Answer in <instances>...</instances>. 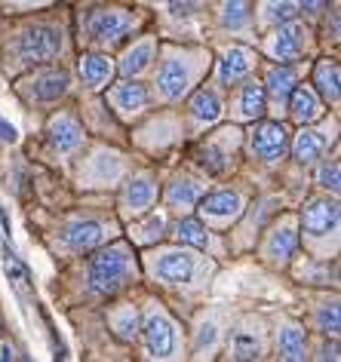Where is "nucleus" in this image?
Returning <instances> with one entry per match:
<instances>
[{
  "instance_id": "nucleus-21",
  "label": "nucleus",
  "mask_w": 341,
  "mask_h": 362,
  "mask_svg": "<svg viewBox=\"0 0 341 362\" xmlns=\"http://www.w3.org/2000/svg\"><path fill=\"white\" fill-rule=\"evenodd\" d=\"M231 353H234L237 362H258V356H262V338L255 332L240 329L234 334V341H231Z\"/></svg>"
},
{
  "instance_id": "nucleus-1",
  "label": "nucleus",
  "mask_w": 341,
  "mask_h": 362,
  "mask_svg": "<svg viewBox=\"0 0 341 362\" xmlns=\"http://www.w3.org/2000/svg\"><path fill=\"white\" fill-rule=\"evenodd\" d=\"M132 276V252L127 243H114L89 261V288L98 295H114Z\"/></svg>"
},
{
  "instance_id": "nucleus-35",
  "label": "nucleus",
  "mask_w": 341,
  "mask_h": 362,
  "mask_svg": "<svg viewBox=\"0 0 341 362\" xmlns=\"http://www.w3.org/2000/svg\"><path fill=\"white\" fill-rule=\"evenodd\" d=\"M320 185H323V187H329L332 194L338 191V163H329V166H323V169H320Z\"/></svg>"
},
{
  "instance_id": "nucleus-28",
  "label": "nucleus",
  "mask_w": 341,
  "mask_h": 362,
  "mask_svg": "<svg viewBox=\"0 0 341 362\" xmlns=\"http://www.w3.org/2000/svg\"><path fill=\"white\" fill-rule=\"evenodd\" d=\"M317 86L329 102H338V65L332 62H320L317 65Z\"/></svg>"
},
{
  "instance_id": "nucleus-19",
  "label": "nucleus",
  "mask_w": 341,
  "mask_h": 362,
  "mask_svg": "<svg viewBox=\"0 0 341 362\" xmlns=\"http://www.w3.org/2000/svg\"><path fill=\"white\" fill-rule=\"evenodd\" d=\"M295 249H299V233H295L292 224L277 228L271 243H267V252H271V258H277V261H289L295 255Z\"/></svg>"
},
{
  "instance_id": "nucleus-23",
  "label": "nucleus",
  "mask_w": 341,
  "mask_h": 362,
  "mask_svg": "<svg viewBox=\"0 0 341 362\" xmlns=\"http://www.w3.org/2000/svg\"><path fill=\"white\" fill-rule=\"evenodd\" d=\"M200 197H203V185H197V181H191V178L173 181V185H169V191H166L169 206H194Z\"/></svg>"
},
{
  "instance_id": "nucleus-2",
  "label": "nucleus",
  "mask_w": 341,
  "mask_h": 362,
  "mask_svg": "<svg viewBox=\"0 0 341 362\" xmlns=\"http://www.w3.org/2000/svg\"><path fill=\"white\" fill-rule=\"evenodd\" d=\"M151 274L163 283H191L197 274V261L191 252L182 249H166L151 258Z\"/></svg>"
},
{
  "instance_id": "nucleus-31",
  "label": "nucleus",
  "mask_w": 341,
  "mask_h": 362,
  "mask_svg": "<svg viewBox=\"0 0 341 362\" xmlns=\"http://www.w3.org/2000/svg\"><path fill=\"white\" fill-rule=\"evenodd\" d=\"M299 10H301L299 4H267L265 16H267V19H274V22H286V19H292Z\"/></svg>"
},
{
  "instance_id": "nucleus-41",
  "label": "nucleus",
  "mask_w": 341,
  "mask_h": 362,
  "mask_svg": "<svg viewBox=\"0 0 341 362\" xmlns=\"http://www.w3.org/2000/svg\"><path fill=\"white\" fill-rule=\"evenodd\" d=\"M22 362H34V359H31V356H25V359H22Z\"/></svg>"
},
{
  "instance_id": "nucleus-32",
  "label": "nucleus",
  "mask_w": 341,
  "mask_h": 362,
  "mask_svg": "<svg viewBox=\"0 0 341 362\" xmlns=\"http://www.w3.org/2000/svg\"><path fill=\"white\" fill-rule=\"evenodd\" d=\"M4 264H6V274H10V279H13V283L19 286V288L28 283V270H25V264H19V261H16V255H6Z\"/></svg>"
},
{
  "instance_id": "nucleus-9",
  "label": "nucleus",
  "mask_w": 341,
  "mask_h": 362,
  "mask_svg": "<svg viewBox=\"0 0 341 362\" xmlns=\"http://www.w3.org/2000/svg\"><path fill=\"white\" fill-rule=\"evenodd\" d=\"M243 209V197L237 191H219V194H209L206 200L200 203V212L203 218H215V221H228Z\"/></svg>"
},
{
  "instance_id": "nucleus-15",
  "label": "nucleus",
  "mask_w": 341,
  "mask_h": 362,
  "mask_svg": "<svg viewBox=\"0 0 341 362\" xmlns=\"http://www.w3.org/2000/svg\"><path fill=\"white\" fill-rule=\"evenodd\" d=\"M111 74H114L111 59L96 56V52H89V56L80 59V77H83V83H89L93 89H102L108 80H111Z\"/></svg>"
},
{
  "instance_id": "nucleus-10",
  "label": "nucleus",
  "mask_w": 341,
  "mask_h": 362,
  "mask_svg": "<svg viewBox=\"0 0 341 362\" xmlns=\"http://www.w3.org/2000/svg\"><path fill=\"white\" fill-rule=\"evenodd\" d=\"M249 71H253V52L246 47H231L219 65V80L224 86H231V83H237V80H243Z\"/></svg>"
},
{
  "instance_id": "nucleus-6",
  "label": "nucleus",
  "mask_w": 341,
  "mask_h": 362,
  "mask_svg": "<svg viewBox=\"0 0 341 362\" xmlns=\"http://www.w3.org/2000/svg\"><path fill=\"white\" fill-rule=\"evenodd\" d=\"M286 144H289V135H286V126L283 123H262V126H255V132H253V151L262 160L274 163L277 157H283Z\"/></svg>"
},
{
  "instance_id": "nucleus-39",
  "label": "nucleus",
  "mask_w": 341,
  "mask_h": 362,
  "mask_svg": "<svg viewBox=\"0 0 341 362\" xmlns=\"http://www.w3.org/2000/svg\"><path fill=\"white\" fill-rule=\"evenodd\" d=\"M320 362H338V347L335 344H329V347H323V356Z\"/></svg>"
},
{
  "instance_id": "nucleus-36",
  "label": "nucleus",
  "mask_w": 341,
  "mask_h": 362,
  "mask_svg": "<svg viewBox=\"0 0 341 362\" xmlns=\"http://www.w3.org/2000/svg\"><path fill=\"white\" fill-rule=\"evenodd\" d=\"M215 334H219V332H215V325H212V322H206L203 329L197 332V350H200V353H203V350H212Z\"/></svg>"
},
{
  "instance_id": "nucleus-27",
  "label": "nucleus",
  "mask_w": 341,
  "mask_h": 362,
  "mask_svg": "<svg viewBox=\"0 0 341 362\" xmlns=\"http://www.w3.org/2000/svg\"><path fill=\"white\" fill-rule=\"evenodd\" d=\"M265 107H267L265 89L258 86V83H249V86L243 89V95H240V114H243L246 120H255V117L265 114Z\"/></svg>"
},
{
  "instance_id": "nucleus-16",
  "label": "nucleus",
  "mask_w": 341,
  "mask_h": 362,
  "mask_svg": "<svg viewBox=\"0 0 341 362\" xmlns=\"http://www.w3.org/2000/svg\"><path fill=\"white\" fill-rule=\"evenodd\" d=\"M323 114V105H320V98L313 89L308 86H295V93H292V117H295V123H313L317 117Z\"/></svg>"
},
{
  "instance_id": "nucleus-37",
  "label": "nucleus",
  "mask_w": 341,
  "mask_h": 362,
  "mask_svg": "<svg viewBox=\"0 0 341 362\" xmlns=\"http://www.w3.org/2000/svg\"><path fill=\"white\" fill-rule=\"evenodd\" d=\"M16 139H19V132H16V126L13 123H6L4 120V117H0V141H16Z\"/></svg>"
},
{
  "instance_id": "nucleus-34",
  "label": "nucleus",
  "mask_w": 341,
  "mask_h": 362,
  "mask_svg": "<svg viewBox=\"0 0 341 362\" xmlns=\"http://www.w3.org/2000/svg\"><path fill=\"white\" fill-rule=\"evenodd\" d=\"M200 163H203V166H209L212 172H221V169H224L221 151H219V148H212V144H206V148L200 151Z\"/></svg>"
},
{
  "instance_id": "nucleus-24",
  "label": "nucleus",
  "mask_w": 341,
  "mask_h": 362,
  "mask_svg": "<svg viewBox=\"0 0 341 362\" xmlns=\"http://www.w3.org/2000/svg\"><path fill=\"white\" fill-rule=\"evenodd\" d=\"M267 93H271L274 102H286L295 93V71L292 68H274L267 74Z\"/></svg>"
},
{
  "instance_id": "nucleus-18",
  "label": "nucleus",
  "mask_w": 341,
  "mask_h": 362,
  "mask_svg": "<svg viewBox=\"0 0 341 362\" xmlns=\"http://www.w3.org/2000/svg\"><path fill=\"white\" fill-rule=\"evenodd\" d=\"M187 68L182 65V62H166L163 71H160L157 83H160V93H163L166 98H178L187 89Z\"/></svg>"
},
{
  "instance_id": "nucleus-5",
  "label": "nucleus",
  "mask_w": 341,
  "mask_h": 362,
  "mask_svg": "<svg viewBox=\"0 0 341 362\" xmlns=\"http://www.w3.org/2000/svg\"><path fill=\"white\" fill-rule=\"evenodd\" d=\"M129 28H132V16L123 10H98L89 19V34L98 43H108V47L120 43L129 34Z\"/></svg>"
},
{
  "instance_id": "nucleus-12",
  "label": "nucleus",
  "mask_w": 341,
  "mask_h": 362,
  "mask_svg": "<svg viewBox=\"0 0 341 362\" xmlns=\"http://www.w3.org/2000/svg\"><path fill=\"white\" fill-rule=\"evenodd\" d=\"M111 102L120 114H139L148 105V89L141 83H117L111 89Z\"/></svg>"
},
{
  "instance_id": "nucleus-26",
  "label": "nucleus",
  "mask_w": 341,
  "mask_h": 362,
  "mask_svg": "<svg viewBox=\"0 0 341 362\" xmlns=\"http://www.w3.org/2000/svg\"><path fill=\"white\" fill-rule=\"evenodd\" d=\"M191 114L197 117L200 123H215L221 117V102L215 98L212 93H197L194 98H191Z\"/></svg>"
},
{
  "instance_id": "nucleus-11",
  "label": "nucleus",
  "mask_w": 341,
  "mask_h": 362,
  "mask_svg": "<svg viewBox=\"0 0 341 362\" xmlns=\"http://www.w3.org/2000/svg\"><path fill=\"white\" fill-rule=\"evenodd\" d=\"M102 240H105V224L102 221H93V218L74 221V224H68V230H65V243L74 252H86V249L98 246Z\"/></svg>"
},
{
  "instance_id": "nucleus-13",
  "label": "nucleus",
  "mask_w": 341,
  "mask_h": 362,
  "mask_svg": "<svg viewBox=\"0 0 341 362\" xmlns=\"http://www.w3.org/2000/svg\"><path fill=\"white\" fill-rule=\"evenodd\" d=\"M68 83H71V80H68L65 71H47V74H40V77L31 83L28 95L40 98V102H56L59 95L68 93Z\"/></svg>"
},
{
  "instance_id": "nucleus-14",
  "label": "nucleus",
  "mask_w": 341,
  "mask_h": 362,
  "mask_svg": "<svg viewBox=\"0 0 341 362\" xmlns=\"http://www.w3.org/2000/svg\"><path fill=\"white\" fill-rule=\"evenodd\" d=\"M50 139L59 151H74L80 144V139H83V129H80V123L74 120V117L62 114L50 123Z\"/></svg>"
},
{
  "instance_id": "nucleus-33",
  "label": "nucleus",
  "mask_w": 341,
  "mask_h": 362,
  "mask_svg": "<svg viewBox=\"0 0 341 362\" xmlns=\"http://www.w3.org/2000/svg\"><path fill=\"white\" fill-rule=\"evenodd\" d=\"M317 322H320L323 332L335 334V332H338V307H335V304H332V307H323L320 316H317Z\"/></svg>"
},
{
  "instance_id": "nucleus-29",
  "label": "nucleus",
  "mask_w": 341,
  "mask_h": 362,
  "mask_svg": "<svg viewBox=\"0 0 341 362\" xmlns=\"http://www.w3.org/2000/svg\"><path fill=\"white\" fill-rule=\"evenodd\" d=\"M178 240H185V243H191V246L197 249H206L209 246V233H206V228L200 221H194V218H185V221H178Z\"/></svg>"
},
{
  "instance_id": "nucleus-38",
  "label": "nucleus",
  "mask_w": 341,
  "mask_h": 362,
  "mask_svg": "<svg viewBox=\"0 0 341 362\" xmlns=\"http://www.w3.org/2000/svg\"><path fill=\"white\" fill-rule=\"evenodd\" d=\"M197 10V4H169V13L173 16H191Z\"/></svg>"
},
{
  "instance_id": "nucleus-17",
  "label": "nucleus",
  "mask_w": 341,
  "mask_h": 362,
  "mask_svg": "<svg viewBox=\"0 0 341 362\" xmlns=\"http://www.w3.org/2000/svg\"><path fill=\"white\" fill-rule=\"evenodd\" d=\"M280 356L283 362H308V338L299 325H286L280 332Z\"/></svg>"
},
{
  "instance_id": "nucleus-25",
  "label": "nucleus",
  "mask_w": 341,
  "mask_h": 362,
  "mask_svg": "<svg viewBox=\"0 0 341 362\" xmlns=\"http://www.w3.org/2000/svg\"><path fill=\"white\" fill-rule=\"evenodd\" d=\"M295 160L299 163H313L323 153V148H326V139H323L320 132H311V129H304L299 132V139H295Z\"/></svg>"
},
{
  "instance_id": "nucleus-3",
  "label": "nucleus",
  "mask_w": 341,
  "mask_h": 362,
  "mask_svg": "<svg viewBox=\"0 0 341 362\" xmlns=\"http://www.w3.org/2000/svg\"><path fill=\"white\" fill-rule=\"evenodd\" d=\"M145 344H148V353L154 359H173L175 353V325L173 320L163 313V310H151L148 313V322H145Z\"/></svg>"
},
{
  "instance_id": "nucleus-7",
  "label": "nucleus",
  "mask_w": 341,
  "mask_h": 362,
  "mask_svg": "<svg viewBox=\"0 0 341 362\" xmlns=\"http://www.w3.org/2000/svg\"><path fill=\"white\" fill-rule=\"evenodd\" d=\"M301 224L311 237H326L338 228V203L332 200H313L301 215Z\"/></svg>"
},
{
  "instance_id": "nucleus-8",
  "label": "nucleus",
  "mask_w": 341,
  "mask_h": 362,
  "mask_svg": "<svg viewBox=\"0 0 341 362\" xmlns=\"http://www.w3.org/2000/svg\"><path fill=\"white\" fill-rule=\"evenodd\" d=\"M304 43H308V31H304V25H283L280 31L271 37V43H267V49H271V56L274 59H280V62H292L299 52L304 49Z\"/></svg>"
},
{
  "instance_id": "nucleus-4",
  "label": "nucleus",
  "mask_w": 341,
  "mask_h": 362,
  "mask_svg": "<svg viewBox=\"0 0 341 362\" xmlns=\"http://www.w3.org/2000/svg\"><path fill=\"white\" fill-rule=\"evenodd\" d=\"M25 62H47L62 49V31L56 28H28L16 43Z\"/></svg>"
},
{
  "instance_id": "nucleus-20",
  "label": "nucleus",
  "mask_w": 341,
  "mask_h": 362,
  "mask_svg": "<svg viewBox=\"0 0 341 362\" xmlns=\"http://www.w3.org/2000/svg\"><path fill=\"white\" fill-rule=\"evenodd\" d=\"M157 200V185L151 178H136L129 185V191H127V206H129V212H145L151 203Z\"/></svg>"
},
{
  "instance_id": "nucleus-40",
  "label": "nucleus",
  "mask_w": 341,
  "mask_h": 362,
  "mask_svg": "<svg viewBox=\"0 0 341 362\" xmlns=\"http://www.w3.org/2000/svg\"><path fill=\"white\" fill-rule=\"evenodd\" d=\"M0 362H16V350H13V344H4V347H0Z\"/></svg>"
},
{
  "instance_id": "nucleus-22",
  "label": "nucleus",
  "mask_w": 341,
  "mask_h": 362,
  "mask_svg": "<svg viewBox=\"0 0 341 362\" xmlns=\"http://www.w3.org/2000/svg\"><path fill=\"white\" fill-rule=\"evenodd\" d=\"M151 59H154V43L151 40H145V43H139V47H132L127 56H123V62H120V71L127 77H136V74H141L148 65H151Z\"/></svg>"
},
{
  "instance_id": "nucleus-30",
  "label": "nucleus",
  "mask_w": 341,
  "mask_h": 362,
  "mask_svg": "<svg viewBox=\"0 0 341 362\" xmlns=\"http://www.w3.org/2000/svg\"><path fill=\"white\" fill-rule=\"evenodd\" d=\"M249 19V4H224L221 6V22L231 28H240Z\"/></svg>"
}]
</instances>
